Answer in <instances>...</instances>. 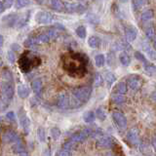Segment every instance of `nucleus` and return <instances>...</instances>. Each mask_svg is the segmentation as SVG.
<instances>
[{
    "instance_id": "nucleus-26",
    "label": "nucleus",
    "mask_w": 156,
    "mask_h": 156,
    "mask_svg": "<svg viewBox=\"0 0 156 156\" xmlns=\"http://www.w3.org/2000/svg\"><path fill=\"white\" fill-rule=\"evenodd\" d=\"M2 76H3V79L4 81H8V82H12L14 81L13 79V74L10 69H8V68H4L3 71H2Z\"/></svg>"
},
{
    "instance_id": "nucleus-52",
    "label": "nucleus",
    "mask_w": 156,
    "mask_h": 156,
    "mask_svg": "<svg viewBox=\"0 0 156 156\" xmlns=\"http://www.w3.org/2000/svg\"><path fill=\"white\" fill-rule=\"evenodd\" d=\"M3 43H4V37L0 34V48L3 46Z\"/></svg>"
},
{
    "instance_id": "nucleus-24",
    "label": "nucleus",
    "mask_w": 156,
    "mask_h": 156,
    "mask_svg": "<svg viewBox=\"0 0 156 156\" xmlns=\"http://www.w3.org/2000/svg\"><path fill=\"white\" fill-rule=\"evenodd\" d=\"M115 48L116 50H119V51H127V50H130L131 49V46L128 42L126 41H119L118 43L115 45Z\"/></svg>"
},
{
    "instance_id": "nucleus-49",
    "label": "nucleus",
    "mask_w": 156,
    "mask_h": 156,
    "mask_svg": "<svg viewBox=\"0 0 156 156\" xmlns=\"http://www.w3.org/2000/svg\"><path fill=\"white\" fill-rule=\"evenodd\" d=\"M5 6H4V4H3V1H0V13H3L5 11Z\"/></svg>"
},
{
    "instance_id": "nucleus-47",
    "label": "nucleus",
    "mask_w": 156,
    "mask_h": 156,
    "mask_svg": "<svg viewBox=\"0 0 156 156\" xmlns=\"http://www.w3.org/2000/svg\"><path fill=\"white\" fill-rule=\"evenodd\" d=\"M96 113H97V116L99 117V118H101V119H105V116L104 111H102L101 109H98Z\"/></svg>"
},
{
    "instance_id": "nucleus-21",
    "label": "nucleus",
    "mask_w": 156,
    "mask_h": 156,
    "mask_svg": "<svg viewBox=\"0 0 156 156\" xmlns=\"http://www.w3.org/2000/svg\"><path fill=\"white\" fill-rule=\"evenodd\" d=\"M39 43H40V42H39L37 36H36V37H34V36H29V37L27 39V40L24 41L23 45L26 46V47H33V46L37 45V44H39Z\"/></svg>"
},
{
    "instance_id": "nucleus-22",
    "label": "nucleus",
    "mask_w": 156,
    "mask_h": 156,
    "mask_svg": "<svg viewBox=\"0 0 156 156\" xmlns=\"http://www.w3.org/2000/svg\"><path fill=\"white\" fill-rule=\"evenodd\" d=\"M13 151L16 153H21L24 151V146L22 143L21 140H18L17 141H15L13 144Z\"/></svg>"
},
{
    "instance_id": "nucleus-27",
    "label": "nucleus",
    "mask_w": 156,
    "mask_h": 156,
    "mask_svg": "<svg viewBox=\"0 0 156 156\" xmlns=\"http://www.w3.org/2000/svg\"><path fill=\"white\" fill-rule=\"evenodd\" d=\"M148 0H133V8L134 10H139L140 8H143L147 4Z\"/></svg>"
},
{
    "instance_id": "nucleus-48",
    "label": "nucleus",
    "mask_w": 156,
    "mask_h": 156,
    "mask_svg": "<svg viewBox=\"0 0 156 156\" xmlns=\"http://www.w3.org/2000/svg\"><path fill=\"white\" fill-rule=\"evenodd\" d=\"M58 156H70L69 152H67L66 150H62V151H60L58 154Z\"/></svg>"
},
{
    "instance_id": "nucleus-6",
    "label": "nucleus",
    "mask_w": 156,
    "mask_h": 156,
    "mask_svg": "<svg viewBox=\"0 0 156 156\" xmlns=\"http://www.w3.org/2000/svg\"><path fill=\"white\" fill-rule=\"evenodd\" d=\"M1 91H2V95L4 98H6L7 100L11 101L14 97L15 94V89H14V85L12 82H8V81H4L1 83Z\"/></svg>"
},
{
    "instance_id": "nucleus-13",
    "label": "nucleus",
    "mask_w": 156,
    "mask_h": 156,
    "mask_svg": "<svg viewBox=\"0 0 156 156\" xmlns=\"http://www.w3.org/2000/svg\"><path fill=\"white\" fill-rule=\"evenodd\" d=\"M68 105H69V100H68V97L66 94L62 93L58 98V105L61 108H67Z\"/></svg>"
},
{
    "instance_id": "nucleus-9",
    "label": "nucleus",
    "mask_w": 156,
    "mask_h": 156,
    "mask_svg": "<svg viewBox=\"0 0 156 156\" xmlns=\"http://www.w3.org/2000/svg\"><path fill=\"white\" fill-rule=\"evenodd\" d=\"M127 82H128L129 87L134 91L139 90L140 88V86H141V80H140V78L139 77V75H131L128 78Z\"/></svg>"
},
{
    "instance_id": "nucleus-11",
    "label": "nucleus",
    "mask_w": 156,
    "mask_h": 156,
    "mask_svg": "<svg viewBox=\"0 0 156 156\" xmlns=\"http://www.w3.org/2000/svg\"><path fill=\"white\" fill-rule=\"evenodd\" d=\"M2 140L5 143H15V141L20 140V138L14 131H7L6 133L3 135Z\"/></svg>"
},
{
    "instance_id": "nucleus-55",
    "label": "nucleus",
    "mask_w": 156,
    "mask_h": 156,
    "mask_svg": "<svg viewBox=\"0 0 156 156\" xmlns=\"http://www.w3.org/2000/svg\"><path fill=\"white\" fill-rule=\"evenodd\" d=\"M2 65H3V62L1 60V58H0V66H2Z\"/></svg>"
},
{
    "instance_id": "nucleus-46",
    "label": "nucleus",
    "mask_w": 156,
    "mask_h": 156,
    "mask_svg": "<svg viewBox=\"0 0 156 156\" xmlns=\"http://www.w3.org/2000/svg\"><path fill=\"white\" fill-rule=\"evenodd\" d=\"M51 133H52V136L54 138H58V136H60V131H58L57 128H53L51 130Z\"/></svg>"
},
{
    "instance_id": "nucleus-30",
    "label": "nucleus",
    "mask_w": 156,
    "mask_h": 156,
    "mask_svg": "<svg viewBox=\"0 0 156 156\" xmlns=\"http://www.w3.org/2000/svg\"><path fill=\"white\" fill-rule=\"evenodd\" d=\"M76 34L78 37H80L81 39L86 38L87 32H86V27L84 26H79L76 28Z\"/></svg>"
},
{
    "instance_id": "nucleus-36",
    "label": "nucleus",
    "mask_w": 156,
    "mask_h": 156,
    "mask_svg": "<svg viewBox=\"0 0 156 156\" xmlns=\"http://www.w3.org/2000/svg\"><path fill=\"white\" fill-rule=\"evenodd\" d=\"M135 58H136L138 61H140V62H141L144 65V63H146L148 61L146 60V58L143 55V53H140V52H135Z\"/></svg>"
},
{
    "instance_id": "nucleus-1",
    "label": "nucleus",
    "mask_w": 156,
    "mask_h": 156,
    "mask_svg": "<svg viewBox=\"0 0 156 156\" xmlns=\"http://www.w3.org/2000/svg\"><path fill=\"white\" fill-rule=\"evenodd\" d=\"M88 62V58L81 54H75L65 61L63 67L66 70L73 76H82L85 73L86 63Z\"/></svg>"
},
{
    "instance_id": "nucleus-38",
    "label": "nucleus",
    "mask_w": 156,
    "mask_h": 156,
    "mask_svg": "<svg viewBox=\"0 0 156 156\" xmlns=\"http://www.w3.org/2000/svg\"><path fill=\"white\" fill-rule=\"evenodd\" d=\"M7 58L11 63H14L15 62H16V55H15V52L12 51V50L9 51L8 54H7Z\"/></svg>"
},
{
    "instance_id": "nucleus-29",
    "label": "nucleus",
    "mask_w": 156,
    "mask_h": 156,
    "mask_svg": "<svg viewBox=\"0 0 156 156\" xmlns=\"http://www.w3.org/2000/svg\"><path fill=\"white\" fill-rule=\"evenodd\" d=\"M37 38H38L39 42H41V43H48L49 41H51V38L49 36V34L47 33V31L41 32L40 34H38Z\"/></svg>"
},
{
    "instance_id": "nucleus-31",
    "label": "nucleus",
    "mask_w": 156,
    "mask_h": 156,
    "mask_svg": "<svg viewBox=\"0 0 156 156\" xmlns=\"http://www.w3.org/2000/svg\"><path fill=\"white\" fill-rule=\"evenodd\" d=\"M102 83H104V77L101 76V73L97 72L95 76H94V84L96 87H100L102 85Z\"/></svg>"
},
{
    "instance_id": "nucleus-50",
    "label": "nucleus",
    "mask_w": 156,
    "mask_h": 156,
    "mask_svg": "<svg viewBox=\"0 0 156 156\" xmlns=\"http://www.w3.org/2000/svg\"><path fill=\"white\" fill-rule=\"evenodd\" d=\"M55 27H58V28H60L61 29V30H65V27H63V26H62V24H60V23H56L55 24Z\"/></svg>"
},
{
    "instance_id": "nucleus-8",
    "label": "nucleus",
    "mask_w": 156,
    "mask_h": 156,
    "mask_svg": "<svg viewBox=\"0 0 156 156\" xmlns=\"http://www.w3.org/2000/svg\"><path fill=\"white\" fill-rule=\"evenodd\" d=\"M125 32V38L127 41L132 42L138 36V30L134 26H127L124 29Z\"/></svg>"
},
{
    "instance_id": "nucleus-44",
    "label": "nucleus",
    "mask_w": 156,
    "mask_h": 156,
    "mask_svg": "<svg viewBox=\"0 0 156 156\" xmlns=\"http://www.w3.org/2000/svg\"><path fill=\"white\" fill-rule=\"evenodd\" d=\"M114 151H115V152L117 153V155H118V156H124V154H123V151H122V149H121V147H120V146L119 145H115L114 146Z\"/></svg>"
},
{
    "instance_id": "nucleus-37",
    "label": "nucleus",
    "mask_w": 156,
    "mask_h": 156,
    "mask_svg": "<svg viewBox=\"0 0 156 156\" xmlns=\"http://www.w3.org/2000/svg\"><path fill=\"white\" fill-rule=\"evenodd\" d=\"M29 0H17V4L16 6L18 9H21V8H23V7H27L29 5Z\"/></svg>"
},
{
    "instance_id": "nucleus-41",
    "label": "nucleus",
    "mask_w": 156,
    "mask_h": 156,
    "mask_svg": "<svg viewBox=\"0 0 156 156\" xmlns=\"http://www.w3.org/2000/svg\"><path fill=\"white\" fill-rule=\"evenodd\" d=\"M37 134H38V138L41 141L45 140V131H44L43 128H39L37 131Z\"/></svg>"
},
{
    "instance_id": "nucleus-16",
    "label": "nucleus",
    "mask_w": 156,
    "mask_h": 156,
    "mask_svg": "<svg viewBox=\"0 0 156 156\" xmlns=\"http://www.w3.org/2000/svg\"><path fill=\"white\" fill-rule=\"evenodd\" d=\"M51 6L57 12L65 11V5L62 0H51Z\"/></svg>"
},
{
    "instance_id": "nucleus-53",
    "label": "nucleus",
    "mask_w": 156,
    "mask_h": 156,
    "mask_svg": "<svg viewBox=\"0 0 156 156\" xmlns=\"http://www.w3.org/2000/svg\"><path fill=\"white\" fill-rule=\"evenodd\" d=\"M34 1H35L36 3H38V4H43L45 0H34Z\"/></svg>"
},
{
    "instance_id": "nucleus-28",
    "label": "nucleus",
    "mask_w": 156,
    "mask_h": 156,
    "mask_svg": "<svg viewBox=\"0 0 156 156\" xmlns=\"http://www.w3.org/2000/svg\"><path fill=\"white\" fill-rule=\"evenodd\" d=\"M95 63H96V66L98 67L104 66L105 63V56L101 55V54H100V55H97L95 57Z\"/></svg>"
},
{
    "instance_id": "nucleus-43",
    "label": "nucleus",
    "mask_w": 156,
    "mask_h": 156,
    "mask_svg": "<svg viewBox=\"0 0 156 156\" xmlns=\"http://www.w3.org/2000/svg\"><path fill=\"white\" fill-rule=\"evenodd\" d=\"M13 3H14V0H3V4L6 9H9L13 6Z\"/></svg>"
},
{
    "instance_id": "nucleus-39",
    "label": "nucleus",
    "mask_w": 156,
    "mask_h": 156,
    "mask_svg": "<svg viewBox=\"0 0 156 156\" xmlns=\"http://www.w3.org/2000/svg\"><path fill=\"white\" fill-rule=\"evenodd\" d=\"M113 101L116 102V104H121V102H123L124 101V97L122 96V94H115L113 96Z\"/></svg>"
},
{
    "instance_id": "nucleus-33",
    "label": "nucleus",
    "mask_w": 156,
    "mask_h": 156,
    "mask_svg": "<svg viewBox=\"0 0 156 156\" xmlns=\"http://www.w3.org/2000/svg\"><path fill=\"white\" fill-rule=\"evenodd\" d=\"M105 80L107 82V84H108V86H111L116 81V77L112 72H107L105 74Z\"/></svg>"
},
{
    "instance_id": "nucleus-42",
    "label": "nucleus",
    "mask_w": 156,
    "mask_h": 156,
    "mask_svg": "<svg viewBox=\"0 0 156 156\" xmlns=\"http://www.w3.org/2000/svg\"><path fill=\"white\" fill-rule=\"evenodd\" d=\"M6 117L10 121H12V122H14L15 120H16V114H15L13 111H9L8 113L6 114Z\"/></svg>"
},
{
    "instance_id": "nucleus-7",
    "label": "nucleus",
    "mask_w": 156,
    "mask_h": 156,
    "mask_svg": "<svg viewBox=\"0 0 156 156\" xmlns=\"http://www.w3.org/2000/svg\"><path fill=\"white\" fill-rule=\"evenodd\" d=\"M19 119H20V123H21L23 129L24 131V134L27 135L29 132V126H30V121H29L28 117L24 109L21 108L19 111Z\"/></svg>"
},
{
    "instance_id": "nucleus-4",
    "label": "nucleus",
    "mask_w": 156,
    "mask_h": 156,
    "mask_svg": "<svg viewBox=\"0 0 156 156\" xmlns=\"http://www.w3.org/2000/svg\"><path fill=\"white\" fill-rule=\"evenodd\" d=\"M91 93H92L91 87H88V86L79 87L73 91V97L82 102V101H88V99H89L91 96Z\"/></svg>"
},
{
    "instance_id": "nucleus-51",
    "label": "nucleus",
    "mask_w": 156,
    "mask_h": 156,
    "mask_svg": "<svg viewBox=\"0 0 156 156\" xmlns=\"http://www.w3.org/2000/svg\"><path fill=\"white\" fill-rule=\"evenodd\" d=\"M43 156H50V150H49V149H45V150H44Z\"/></svg>"
},
{
    "instance_id": "nucleus-18",
    "label": "nucleus",
    "mask_w": 156,
    "mask_h": 156,
    "mask_svg": "<svg viewBox=\"0 0 156 156\" xmlns=\"http://www.w3.org/2000/svg\"><path fill=\"white\" fill-rule=\"evenodd\" d=\"M119 61L122 66H128L131 63V57L129 54H127L126 52H123V53H121V55L119 57Z\"/></svg>"
},
{
    "instance_id": "nucleus-40",
    "label": "nucleus",
    "mask_w": 156,
    "mask_h": 156,
    "mask_svg": "<svg viewBox=\"0 0 156 156\" xmlns=\"http://www.w3.org/2000/svg\"><path fill=\"white\" fill-rule=\"evenodd\" d=\"M94 118H95V115H94V113H93V112H91V111L86 112V113L84 114V120L87 121V122H91V121H93V120H94Z\"/></svg>"
},
{
    "instance_id": "nucleus-34",
    "label": "nucleus",
    "mask_w": 156,
    "mask_h": 156,
    "mask_svg": "<svg viewBox=\"0 0 156 156\" xmlns=\"http://www.w3.org/2000/svg\"><path fill=\"white\" fill-rule=\"evenodd\" d=\"M46 31L49 34V36H50L51 40H55V39H57L58 36H60V33H58V31L55 28H50V29H48V30H46Z\"/></svg>"
},
{
    "instance_id": "nucleus-20",
    "label": "nucleus",
    "mask_w": 156,
    "mask_h": 156,
    "mask_svg": "<svg viewBox=\"0 0 156 156\" xmlns=\"http://www.w3.org/2000/svg\"><path fill=\"white\" fill-rule=\"evenodd\" d=\"M144 70L146 73H148L149 75H155L156 74V66L153 65L152 62H147L144 63Z\"/></svg>"
},
{
    "instance_id": "nucleus-19",
    "label": "nucleus",
    "mask_w": 156,
    "mask_h": 156,
    "mask_svg": "<svg viewBox=\"0 0 156 156\" xmlns=\"http://www.w3.org/2000/svg\"><path fill=\"white\" fill-rule=\"evenodd\" d=\"M88 44L89 46L93 49H96L98 47H100L101 45V39L98 36H91L89 39H88Z\"/></svg>"
},
{
    "instance_id": "nucleus-23",
    "label": "nucleus",
    "mask_w": 156,
    "mask_h": 156,
    "mask_svg": "<svg viewBox=\"0 0 156 156\" xmlns=\"http://www.w3.org/2000/svg\"><path fill=\"white\" fill-rule=\"evenodd\" d=\"M145 35L151 41H153L155 39V29L152 26H148L145 27Z\"/></svg>"
},
{
    "instance_id": "nucleus-14",
    "label": "nucleus",
    "mask_w": 156,
    "mask_h": 156,
    "mask_svg": "<svg viewBox=\"0 0 156 156\" xmlns=\"http://www.w3.org/2000/svg\"><path fill=\"white\" fill-rule=\"evenodd\" d=\"M18 95L19 97L21 98V99H27V98L29 96L30 94V90H29V88L26 85H20L18 87Z\"/></svg>"
},
{
    "instance_id": "nucleus-3",
    "label": "nucleus",
    "mask_w": 156,
    "mask_h": 156,
    "mask_svg": "<svg viewBox=\"0 0 156 156\" xmlns=\"http://www.w3.org/2000/svg\"><path fill=\"white\" fill-rule=\"evenodd\" d=\"M63 5H65V11L69 13V14H73V13H77V14H83L86 11L85 6L82 3L79 2H68V1H65L63 2Z\"/></svg>"
},
{
    "instance_id": "nucleus-32",
    "label": "nucleus",
    "mask_w": 156,
    "mask_h": 156,
    "mask_svg": "<svg viewBox=\"0 0 156 156\" xmlns=\"http://www.w3.org/2000/svg\"><path fill=\"white\" fill-rule=\"evenodd\" d=\"M116 92L118 93V94H125L126 91H127V86L124 82H119L118 84L116 85V88H115Z\"/></svg>"
},
{
    "instance_id": "nucleus-17",
    "label": "nucleus",
    "mask_w": 156,
    "mask_h": 156,
    "mask_svg": "<svg viewBox=\"0 0 156 156\" xmlns=\"http://www.w3.org/2000/svg\"><path fill=\"white\" fill-rule=\"evenodd\" d=\"M153 17H154L153 11L151 9H147L143 12V14H141V16H140V19L143 22H149L153 19Z\"/></svg>"
},
{
    "instance_id": "nucleus-2",
    "label": "nucleus",
    "mask_w": 156,
    "mask_h": 156,
    "mask_svg": "<svg viewBox=\"0 0 156 156\" xmlns=\"http://www.w3.org/2000/svg\"><path fill=\"white\" fill-rule=\"evenodd\" d=\"M35 62H40V58H36L35 56H30L28 54L24 55L20 58V67L23 72H28L33 66H37L38 63H35Z\"/></svg>"
},
{
    "instance_id": "nucleus-5",
    "label": "nucleus",
    "mask_w": 156,
    "mask_h": 156,
    "mask_svg": "<svg viewBox=\"0 0 156 156\" xmlns=\"http://www.w3.org/2000/svg\"><path fill=\"white\" fill-rule=\"evenodd\" d=\"M54 20H55V16L47 11H39L35 16V21L38 23H42V24L51 23Z\"/></svg>"
},
{
    "instance_id": "nucleus-12",
    "label": "nucleus",
    "mask_w": 156,
    "mask_h": 156,
    "mask_svg": "<svg viewBox=\"0 0 156 156\" xmlns=\"http://www.w3.org/2000/svg\"><path fill=\"white\" fill-rule=\"evenodd\" d=\"M143 44H144V50L147 54V56L150 58V60L156 61V51L149 45V43H147L146 41H143Z\"/></svg>"
},
{
    "instance_id": "nucleus-45",
    "label": "nucleus",
    "mask_w": 156,
    "mask_h": 156,
    "mask_svg": "<svg viewBox=\"0 0 156 156\" xmlns=\"http://www.w3.org/2000/svg\"><path fill=\"white\" fill-rule=\"evenodd\" d=\"M11 50L14 51V52H20V51H21V47H20L19 44L14 43L11 45Z\"/></svg>"
},
{
    "instance_id": "nucleus-25",
    "label": "nucleus",
    "mask_w": 156,
    "mask_h": 156,
    "mask_svg": "<svg viewBox=\"0 0 156 156\" xmlns=\"http://www.w3.org/2000/svg\"><path fill=\"white\" fill-rule=\"evenodd\" d=\"M113 118L117 122V124L120 125V126H124L126 124L125 117L122 115L121 113H119V112H114V113H113Z\"/></svg>"
},
{
    "instance_id": "nucleus-15",
    "label": "nucleus",
    "mask_w": 156,
    "mask_h": 156,
    "mask_svg": "<svg viewBox=\"0 0 156 156\" xmlns=\"http://www.w3.org/2000/svg\"><path fill=\"white\" fill-rule=\"evenodd\" d=\"M31 88L36 95H39L42 91V81L40 78H36L31 82Z\"/></svg>"
},
{
    "instance_id": "nucleus-35",
    "label": "nucleus",
    "mask_w": 156,
    "mask_h": 156,
    "mask_svg": "<svg viewBox=\"0 0 156 156\" xmlns=\"http://www.w3.org/2000/svg\"><path fill=\"white\" fill-rule=\"evenodd\" d=\"M9 104H10V101L9 100H7L6 98H2V99H0V110H5L8 107V105H9Z\"/></svg>"
},
{
    "instance_id": "nucleus-56",
    "label": "nucleus",
    "mask_w": 156,
    "mask_h": 156,
    "mask_svg": "<svg viewBox=\"0 0 156 156\" xmlns=\"http://www.w3.org/2000/svg\"><path fill=\"white\" fill-rule=\"evenodd\" d=\"M120 1H121V2H123V3H125V2L128 1V0H120Z\"/></svg>"
},
{
    "instance_id": "nucleus-10",
    "label": "nucleus",
    "mask_w": 156,
    "mask_h": 156,
    "mask_svg": "<svg viewBox=\"0 0 156 156\" xmlns=\"http://www.w3.org/2000/svg\"><path fill=\"white\" fill-rule=\"evenodd\" d=\"M18 20H19V17L17 14L15 13H11L7 15V16L3 17L2 19V22L6 24L7 27H13L14 26H16L17 23H18Z\"/></svg>"
},
{
    "instance_id": "nucleus-54",
    "label": "nucleus",
    "mask_w": 156,
    "mask_h": 156,
    "mask_svg": "<svg viewBox=\"0 0 156 156\" xmlns=\"http://www.w3.org/2000/svg\"><path fill=\"white\" fill-rule=\"evenodd\" d=\"M20 156H28V154L26 152V151H23V152H21V153H20Z\"/></svg>"
}]
</instances>
